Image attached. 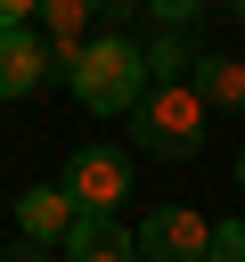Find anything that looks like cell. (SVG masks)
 Instances as JSON below:
<instances>
[{
    "label": "cell",
    "mask_w": 245,
    "mask_h": 262,
    "mask_svg": "<svg viewBox=\"0 0 245 262\" xmlns=\"http://www.w3.org/2000/svg\"><path fill=\"white\" fill-rule=\"evenodd\" d=\"M74 98H82L90 115H131V106L147 98V49H139L131 33H90V49H82V66H74Z\"/></svg>",
    "instance_id": "obj_1"
},
{
    "label": "cell",
    "mask_w": 245,
    "mask_h": 262,
    "mask_svg": "<svg viewBox=\"0 0 245 262\" xmlns=\"http://www.w3.org/2000/svg\"><path fill=\"white\" fill-rule=\"evenodd\" d=\"M122 123H131V139H139L147 156H163V164L204 156V98H196L188 82H147V98H139Z\"/></svg>",
    "instance_id": "obj_2"
},
{
    "label": "cell",
    "mask_w": 245,
    "mask_h": 262,
    "mask_svg": "<svg viewBox=\"0 0 245 262\" xmlns=\"http://www.w3.org/2000/svg\"><path fill=\"white\" fill-rule=\"evenodd\" d=\"M57 180H65V196H74L82 213H122V196H131V156H122V147H74Z\"/></svg>",
    "instance_id": "obj_3"
},
{
    "label": "cell",
    "mask_w": 245,
    "mask_h": 262,
    "mask_svg": "<svg viewBox=\"0 0 245 262\" xmlns=\"http://www.w3.org/2000/svg\"><path fill=\"white\" fill-rule=\"evenodd\" d=\"M131 237H139V262H212V221L196 205H155Z\"/></svg>",
    "instance_id": "obj_4"
},
{
    "label": "cell",
    "mask_w": 245,
    "mask_h": 262,
    "mask_svg": "<svg viewBox=\"0 0 245 262\" xmlns=\"http://www.w3.org/2000/svg\"><path fill=\"white\" fill-rule=\"evenodd\" d=\"M82 229V205L65 196V180H41V188H24L16 196V237H33V246H49V254H65V237Z\"/></svg>",
    "instance_id": "obj_5"
},
{
    "label": "cell",
    "mask_w": 245,
    "mask_h": 262,
    "mask_svg": "<svg viewBox=\"0 0 245 262\" xmlns=\"http://www.w3.org/2000/svg\"><path fill=\"white\" fill-rule=\"evenodd\" d=\"M49 82V41L33 25H0V98H33Z\"/></svg>",
    "instance_id": "obj_6"
},
{
    "label": "cell",
    "mask_w": 245,
    "mask_h": 262,
    "mask_svg": "<svg viewBox=\"0 0 245 262\" xmlns=\"http://www.w3.org/2000/svg\"><path fill=\"white\" fill-rule=\"evenodd\" d=\"M65 262H139V237L114 213H82V229L65 237Z\"/></svg>",
    "instance_id": "obj_7"
},
{
    "label": "cell",
    "mask_w": 245,
    "mask_h": 262,
    "mask_svg": "<svg viewBox=\"0 0 245 262\" xmlns=\"http://www.w3.org/2000/svg\"><path fill=\"white\" fill-rule=\"evenodd\" d=\"M188 90L204 98V115H212V106H245V66L204 49V57H196V74H188Z\"/></svg>",
    "instance_id": "obj_8"
},
{
    "label": "cell",
    "mask_w": 245,
    "mask_h": 262,
    "mask_svg": "<svg viewBox=\"0 0 245 262\" xmlns=\"http://www.w3.org/2000/svg\"><path fill=\"white\" fill-rule=\"evenodd\" d=\"M33 16L49 41H90V25H106V0H41Z\"/></svg>",
    "instance_id": "obj_9"
},
{
    "label": "cell",
    "mask_w": 245,
    "mask_h": 262,
    "mask_svg": "<svg viewBox=\"0 0 245 262\" xmlns=\"http://www.w3.org/2000/svg\"><path fill=\"white\" fill-rule=\"evenodd\" d=\"M196 74V41L188 33H155L147 41V82H188Z\"/></svg>",
    "instance_id": "obj_10"
},
{
    "label": "cell",
    "mask_w": 245,
    "mask_h": 262,
    "mask_svg": "<svg viewBox=\"0 0 245 262\" xmlns=\"http://www.w3.org/2000/svg\"><path fill=\"white\" fill-rule=\"evenodd\" d=\"M163 33H196V16H204V0H139Z\"/></svg>",
    "instance_id": "obj_11"
},
{
    "label": "cell",
    "mask_w": 245,
    "mask_h": 262,
    "mask_svg": "<svg viewBox=\"0 0 245 262\" xmlns=\"http://www.w3.org/2000/svg\"><path fill=\"white\" fill-rule=\"evenodd\" d=\"M212 262H245V221H212Z\"/></svg>",
    "instance_id": "obj_12"
},
{
    "label": "cell",
    "mask_w": 245,
    "mask_h": 262,
    "mask_svg": "<svg viewBox=\"0 0 245 262\" xmlns=\"http://www.w3.org/2000/svg\"><path fill=\"white\" fill-rule=\"evenodd\" d=\"M0 262H65V254H49V246H33V237H16V246H8Z\"/></svg>",
    "instance_id": "obj_13"
},
{
    "label": "cell",
    "mask_w": 245,
    "mask_h": 262,
    "mask_svg": "<svg viewBox=\"0 0 245 262\" xmlns=\"http://www.w3.org/2000/svg\"><path fill=\"white\" fill-rule=\"evenodd\" d=\"M33 8L41 0H0V25H33Z\"/></svg>",
    "instance_id": "obj_14"
},
{
    "label": "cell",
    "mask_w": 245,
    "mask_h": 262,
    "mask_svg": "<svg viewBox=\"0 0 245 262\" xmlns=\"http://www.w3.org/2000/svg\"><path fill=\"white\" fill-rule=\"evenodd\" d=\"M220 8H229V16H237V25H245V0H220Z\"/></svg>",
    "instance_id": "obj_15"
},
{
    "label": "cell",
    "mask_w": 245,
    "mask_h": 262,
    "mask_svg": "<svg viewBox=\"0 0 245 262\" xmlns=\"http://www.w3.org/2000/svg\"><path fill=\"white\" fill-rule=\"evenodd\" d=\"M237 188H245V156H237Z\"/></svg>",
    "instance_id": "obj_16"
}]
</instances>
